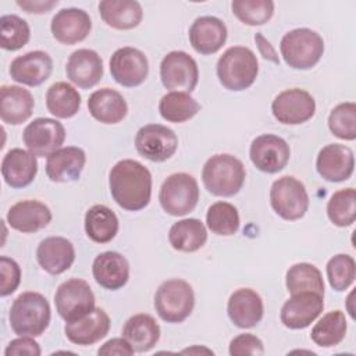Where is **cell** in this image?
Instances as JSON below:
<instances>
[{
	"label": "cell",
	"mask_w": 356,
	"mask_h": 356,
	"mask_svg": "<svg viewBox=\"0 0 356 356\" xmlns=\"http://www.w3.org/2000/svg\"><path fill=\"white\" fill-rule=\"evenodd\" d=\"M67 78L81 89H90L103 78L102 57L92 49H78L65 64Z\"/></svg>",
	"instance_id": "obj_21"
},
{
	"label": "cell",
	"mask_w": 356,
	"mask_h": 356,
	"mask_svg": "<svg viewBox=\"0 0 356 356\" xmlns=\"http://www.w3.org/2000/svg\"><path fill=\"white\" fill-rule=\"evenodd\" d=\"M316 170L321 178L330 182H342L352 177L355 156L350 147L341 143L324 146L316 159Z\"/></svg>",
	"instance_id": "obj_17"
},
{
	"label": "cell",
	"mask_w": 356,
	"mask_h": 356,
	"mask_svg": "<svg viewBox=\"0 0 356 356\" xmlns=\"http://www.w3.org/2000/svg\"><path fill=\"white\" fill-rule=\"evenodd\" d=\"M227 35L225 24L211 15L196 18L189 28V42L192 47L203 56L217 53L224 46Z\"/></svg>",
	"instance_id": "obj_23"
},
{
	"label": "cell",
	"mask_w": 356,
	"mask_h": 356,
	"mask_svg": "<svg viewBox=\"0 0 356 356\" xmlns=\"http://www.w3.org/2000/svg\"><path fill=\"white\" fill-rule=\"evenodd\" d=\"M36 260L46 273L58 275L72 266L75 260L74 245L63 236L44 238L36 249Z\"/></svg>",
	"instance_id": "obj_24"
},
{
	"label": "cell",
	"mask_w": 356,
	"mask_h": 356,
	"mask_svg": "<svg viewBox=\"0 0 356 356\" xmlns=\"http://www.w3.org/2000/svg\"><path fill=\"white\" fill-rule=\"evenodd\" d=\"M327 216L337 227H349L356 218V192L353 188L337 191L327 203Z\"/></svg>",
	"instance_id": "obj_39"
},
{
	"label": "cell",
	"mask_w": 356,
	"mask_h": 356,
	"mask_svg": "<svg viewBox=\"0 0 356 356\" xmlns=\"http://www.w3.org/2000/svg\"><path fill=\"white\" fill-rule=\"evenodd\" d=\"M51 71L53 60L42 50H33L18 56L10 64L11 79L28 86L42 85L49 79Z\"/></svg>",
	"instance_id": "obj_20"
},
{
	"label": "cell",
	"mask_w": 356,
	"mask_h": 356,
	"mask_svg": "<svg viewBox=\"0 0 356 356\" xmlns=\"http://www.w3.org/2000/svg\"><path fill=\"white\" fill-rule=\"evenodd\" d=\"M22 139L32 154L36 157H47L64 143L65 129L64 125L54 118L39 117L25 127Z\"/></svg>",
	"instance_id": "obj_12"
},
{
	"label": "cell",
	"mask_w": 356,
	"mask_h": 356,
	"mask_svg": "<svg viewBox=\"0 0 356 356\" xmlns=\"http://www.w3.org/2000/svg\"><path fill=\"white\" fill-rule=\"evenodd\" d=\"M323 309V295L312 291L292 293L281 307V323L291 330H303L321 314Z\"/></svg>",
	"instance_id": "obj_16"
},
{
	"label": "cell",
	"mask_w": 356,
	"mask_h": 356,
	"mask_svg": "<svg viewBox=\"0 0 356 356\" xmlns=\"http://www.w3.org/2000/svg\"><path fill=\"white\" fill-rule=\"evenodd\" d=\"M168 241L175 250L192 253L204 246L207 229L199 218H184L171 225Z\"/></svg>",
	"instance_id": "obj_33"
},
{
	"label": "cell",
	"mask_w": 356,
	"mask_h": 356,
	"mask_svg": "<svg viewBox=\"0 0 356 356\" xmlns=\"http://www.w3.org/2000/svg\"><path fill=\"white\" fill-rule=\"evenodd\" d=\"M159 200L161 209L174 217L191 213L199 200V185L196 178L186 172L168 175L160 186Z\"/></svg>",
	"instance_id": "obj_7"
},
{
	"label": "cell",
	"mask_w": 356,
	"mask_h": 356,
	"mask_svg": "<svg viewBox=\"0 0 356 356\" xmlns=\"http://www.w3.org/2000/svg\"><path fill=\"white\" fill-rule=\"evenodd\" d=\"M274 118L285 125H298L309 121L316 113L314 97L299 88L286 89L275 96L271 103Z\"/></svg>",
	"instance_id": "obj_13"
},
{
	"label": "cell",
	"mask_w": 356,
	"mask_h": 356,
	"mask_svg": "<svg viewBox=\"0 0 356 356\" xmlns=\"http://www.w3.org/2000/svg\"><path fill=\"white\" fill-rule=\"evenodd\" d=\"M182 353H209V355H213L214 352L211 349H207V348H199V346H193V348H188V349H184Z\"/></svg>",
	"instance_id": "obj_51"
},
{
	"label": "cell",
	"mask_w": 356,
	"mask_h": 356,
	"mask_svg": "<svg viewBox=\"0 0 356 356\" xmlns=\"http://www.w3.org/2000/svg\"><path fill=\"white\" fill-rule=\"evenodd\" d=\"M46 107L57 118H71L81 108V95L72 85L56 82L46 92Z\"/></svg>",
	"instance_id": "obj_35"
},
{
	"label": "cell",
	"mask_w": 356,
	"mask_h": 356,
	"mask_svg": "<svg viewBox=\"0 0 356 356\" xmlns=\"http://www.w3.org/2000/svg\"><path fill=\"white\" fill-rule=\"evenodd\" d=\"M0 295L7 296L15 292L21 282V268L18 263L7 256L0 257Z\"/></svg>",
	"instance_id": "obj_45"
},
{
	"label": "cell",
	"mask_w": 356,
	"mask_h": 356,
	"mask_svg": "<svg viewBox=\"0 0 356 356\" xmlns=\"http://www.w3.org/2000/svg\"><path fill=\"white\" fill-rule=\"evenodd\" d=\"M200 111V104L186 92H170L159 102V113L168 122H185Z\"/></svg>",
	"instance_id": "obj_37"
},
{
	"label": "cell",
	"mask_w": 356,
	"mask_h": 356,
	"mask_svg": "<svg viewBox=\"0 0 356 356\" xmlns=\"http://www.w3.org/2000/svg\"><path fill=\"white\" fill-rule=\"evenodd\" d=\"M54 305L58 316L68 323L95 309V295L85 280L71 278L58 285L54 293Z\"/></svg>",
	"instance_id": "obj_9"
},
{
	"label": "cell",
	"mask_w": 356,
	"mask_h": 356,
	"mask_svg": "<svg viewBox=\"0 0 356 356\" xmlns=\"http://www.w3.org/2000/svg\"><path fill=\"white\" fill-rule=\"evenodd\" d=\"M325 270L331 288L337 292H342L346 291L355 281L356 263L352 256L339 253L328 260Z\"/></svg>",
	"instance_id": "obj_44"
},
{
	"label": "cell",
	"mask_w": 356,
	"mask_h": 356,
	"mask_svg": "<svg viewBox=\"0 0 356 356\" xmlns=\"http://www.w3.org/2000/svg\"><path fill=\"white\" fill-rule=\"evenodd\" d=\"M110 324L108 314L103 309L95 307L81 318L65 323L64 332L70 342L88 346L103 339L108 334Z\"/></svg>",
	"instance_id": "obj_18"
},
{
	"label": "cell",
	"mask_w": 356,
	"mask_h": 356,
	"mask_svg": "<svg viewBox=\"0 0 356 356\" xmlns=\"http://www.w3.org/2000/svg\"><path fill=\"white\" fill-rule=\"evenodd\" d=\"M270 204L281 218L295 221L306 214L309 209V195L303 182L295 177L285 175L273 182Z\"/></svg>",
	"instance_id": "obj_8"
},
{
	"label": "cell",
	"mask_w": 356,
	"mask_h": 356,
	"mask_svg": "<svg viewBox=\"0 0 356 356\" xmlns=\"http://www.w3.org/2000/svg\"><path fill=\"white\" fill-rule=\"evenodd\" d=\"M328 128L331 134L343 140L356 139V104L345 102L335 106L328 115Z\"/></svg>",
	"instance_id": "obj_43"
},
{
	"label": "cell",
	"mask_w": 356,
	"mask_h": 356,
	"mask_svg": "<svg viewBox=\"0 0 356 356\" xmlns=\"http://www.w3.org/2000/svg\"><path fill=\"white\" fill-rule=\"evenodd\" d=\"M231 356H243V355H263L264 345L260 338L253 334H239L229 342L228 349Z\"/></svg>",
	"instance_id": "obj_46"
},
{
	"label": "cell",
	"mask_w": 356,
	"mask_h": 356,
	"mask_svg": "<svg viewBox=\"0 0 356 356\" xmlns=\"http://www.w3.org/2000/svg\"><path fill=\"white\" fill-rule=\"evenodd\" d=\"M54 39L63 44H75L88 38L92 29V21L82 8H63L54 14L50 24Z\"/></svg>",
	"instance_id": "obj_19"
},
{
	"label": "cell",
	"mask_w": 356,
	"mask_h": 356,
	"mask_svg": "<svg viewBox=\"0 0 356 356\" xmlns=\"http://www.w3.org/2000/svg\"><path fill=\"white\" fill-rule=\"evenodd\" d=\"M51 317L47 299L39 292L18 295L8 313L10 327L18 337H39L49 327Z\"/></svg>",
	"instance_id": "obj_2"
},
{
	"label": "cell",
	"mask_w": 356,
	"mask_h": 356,
	"mask_svg": "<svg viewBox=\"0 0 356 356\" xmlns=\"http://www.w3.org/2000/svg\"><path fill=\"white\" fill-rule=\"evenodd\" d=\"M232 14L245 25L256 26L268 22L274 14V1L271 0H234L231 3Z\"/></svg>",
	"instance_id": "obj_42"
},
{
	"label": "cell",
	"mask_w": 356,
	"mask_h": 356,
	"mask_svg": "<svg viewBox=\"0 0 356 356\" xmlns=\"http://www.w3.org/2000/svg\"><path fill=\"white\" fill-rule=\"evenodd\" d=\"M40 353V346L36 341L32 339V337H19L17 339H13L4 350L6 356H39Z\"/></svg>",
	"instance_id": "obj_47"
},
{
	"label": "cell",
	"mask_w": 356,
	"mask_h": 356,
	"mask_svg": "<svg viewBox=\"0 0 356 356\" xmlns=\"http://www.w3.org/2000/svg\"><path fill=\"white\" fill-rule=\"evenodd\" d=\"M227 313L234 325L239 328H252L263 318V299L250 288H239L231 293Z\"/></svg>",
	"instance_id": "obj_22"
},
{
	"label": "cell",
	"mask_w": 356,
	"mask_h": 356,
	"mask_svg": "<svg viewBox=\"0 0 356 356\" xmlns=\"http://www.w3.org/2000/svg\"><path fill=\"white\" fill-rule=\"evenodd\" d=\"M160 79L163 86L171 92L191 93L199 81L197 64L185 51H170L161 60Z\"/></svg>",
	"instance_id": "obj_10"
},
{
	"label": "cell",
	"mask_w": 356,
	"mask_h": 356,
	"mask_svg": "<svg viewBox=\"0 0 356 356\" xmlns=\"http://www.w3.org/2000/svg\"><path fill=\"white\" fill-rule=\"evenodd\" d=\"M57 4V0H17V6L29 14L49 13Z\"/></svg>",
	"instance_id": "obj_49"
},
{
	"label": "cell",
	"mask_w": 356,
	"mask_h": 356,
	"mask_svg": "<svg viewBox=\"0 0 356 356\" xmlns=\"http://www.w3.org/2000/svg\"><path fill=\"white\" fill-rule=\"evenodd\" d=\"M85 232L96 243L110 242L118 232L115 213L104 204L92 206L85 214Z\"/></svg>",
	"instance_id": "obj_34"
},
{
	"label": "cell",
	"mask_w": 356,
	"mask_h": 356,
	"mask_svg": "<svg viewBox=\"0 0 356 356\" xmlns=\"http://www.w3.org/2000/svg\"><path fill=\"white\" fill-rule=\"evenodd\" d=\"M99 13L108 26L120 31L136 28L143 18L142 6L135 0H103Z\"/></svg>",
	"instance_id": "obj_31"
},
{
	"label": "cell",
	"mask_w": 356,
	"mask_h": 356,
	"mask_svg": "<svg viewBox=\"0 0 356 356\" xmlns=\"http://www.w3.org/2000/svg\"><path fill=\"white\" fill-rule=\"evenodd\" d=\"M35 100L28 89L17 85H3L0 88V118L10 125L25 122L33 111Z\"/></svg>",
	"instance_id": "obj_29"
},
{
	"label": "cell",
	"mask_w": 356,
	"mask_h": 356,
	"mask_svg": "<svg viewBox=\"0 0 356 356\" xmlns=\"http://www.w3.org/2000/svg\"><path fill=\"white\" fill-rule=\"evenodd\" d=\"M51 221L50 209L39 200H21L10 207L7 213L8 225L19 232L31 234L49 225Z\"/></svg>",
	"instance_id": "obj_28"
},
{
	"label": "cell",
	"mask_w": 356,
	"mask_h": 356,
	"mask_svg": "<svg viewBox=\"0 0 356 356\" xmlns=\"http://www.w3.org/2000/svg\"><path fill=\"white\" fill-rule=\"evenodd\" d=\"M110 74L118 85L125 88L139 86L149 74L147 57L136 47L117 49L110 58Z\"/></svg>",
	"instance_id": "obj_15"
},
{
	"label": "cell",
	"mask_w": 356,
	"mask_h": 356,
	"mask_svg": "<svg viewBox=\"0 0 356 356\" xmlns=\"http://www.w3.org/2000/svg\"><path fill=\"white\" fill-rule=\"evenodd\" d=\"M36 172V156L32 154L29 150L15 147L8 150L3 157L1 175L4 178V182L14 189L28 186L35 179Z\"/></svg>",
	"instance_id": "obj_27"
},
{
	"label": "cell",
	"mask_w": 356,
	"mask_h": 356,
	"mask_svg": "<svg viewBox=\"0 0 356 356\" xmlns=\"http://www.w3.org/2000/svg\"><path fill=\"white\" fill-rule=\"evenodd\" d=\"M92 273L95 281L102 288L117 291L129 280V263L118 252H103L93 260Z\"/></svg>",
	"instance_id": "obj_25"
},
{
	"label": "cell",
	"mask_w": 356,
	"mask_h": 356,
	"mask_svg": "<svg viewBox=\"0 0 356 356\" xmlns=\"http://www.w3.org/2000/svg\"><path fill=\"white\" fill-rule=\"evenodd\" d=\"M246 178V171L239 159L232 154L211 156L203 165L202 181L214 196L229 197L236 195Z\"/></svg>",
	"instance_id": "obj_3"
},
{
	"label": "cell",
	"mask_w": 356,
	"mask_h": 356,
	"mask_svg": "<svg viewBox=\"0 0 356 356\" xmlns=\"http://www.w3.org/2000/svg\"><path fill=\"white\" fill-rule=\"evenodd\" d=\"M206 224L213 234L229 236L239 228V213L228 202H216L207 209Z\"/></svg>",
	"instance_id": "obj_40"
},
{
	"label": "cell",
	"mask_w": 356,
	"mask_h": 356,
	"mask_svg": "<svg viewBox=\"0 0 356 356\" xmlns=\"http://www.w3.org/2000/svg\"><path fill=\"white\" fill-rule=\"evenodd\" d=\"M86 154L81 147H60L47 156L46 174L53 182L76 181L85 167Z\"/></svg>",
	"instance_id": "obj_26"
},
{
	"label": "cell",
	"mask_w": 356,
	"mask_h": 356,
	"mask_svg": "<svg viewBox=\"0 0 356 356\" xmlns=\"http://www.w3.org/2000/svg\"><path fill=\"white\" fill-rule=\"evenodd\" d=\"M138 153L154 163H161L174 156L178 147L175 132L161 124H147L142 127L135 136Z\"/></svg>",
	"instance_id": "obj_11"
},
{
	"label": "cell",
	"mask_w": 356,
	"mask_h": 356,
	"mask_svg": "<svg viewBox=\"0 0 356 356\" xmlns=\"http://www.w3.org/2000/svg\"><path fill=\"white\" fill-rule=\"evenodd\" d=\"M280 50L284 61L291 68L310 70L323 57L324 40L309 28H296L282 36Z\"/></svg>",
	"instance_id": "obj_5"
},
{
	"label": "cell",
	"mask_w": 356,
	"mask_h": 356,
	"mask_svg": "<svg viewBox=\"0 0 356 356\" xmlns=\"http://www.w3.org/2000/svg\"><path fill=\"white\" fill-rule=\"evenodd\" d=\"M134 352H135L134 348L124 337L122 338H111L97 349V355H102V356H113V355L129 356Z\"/></svg>",
	"instance_id": "obj_48"
},
{
	"label": "cell",
	"mask_w": 356,
	"mask_h": 356,
	"mask_svg": "<svg viewBox=\"0 0 356 356\" xmlns=\"http://www.w3.org/2000/svg\"><path fill=\"white\" fill-rule=\"evenodd\" d=\"M31 38V29L25 19L15 14L1 15L0 18V46L4 50L22 49Z\"/></svg>",
	"instance_id": "obj_41"
},
{
	"label": "cell",
	"mask_w": 356,
	"mask_h": 356,
	"mask_svg": "<svg viewBox=\"0 0 356 356\" xmlns=\"http://www.w3.org/2000/svg\"><path fill=\"white\" fill-rule=\"evenodd\" d=\"M122 337L131 343L135 352H149L160 339V327L154 317L139 313L125 321Z\"/></svg>",
	"instance_id": "obj_32"
},
{
	"label": "cell",
	"mask_w": 356,
	"mask_h": 356,
	"mask_svg": "<svg viewBox=\"0 0 356 356\" xmlns=\"http://www.w3.org/2000/svg\"><path fill=\"white\" fill-rule=\"evenodd\" d=\"M88 110L102 124H118L125 118L128 104L120 92L111 88H102L89 96Z\"/></svg>",
	"instance_id": "obj_30"
},
{
	"label": "cell",
	"mask_w": 356,
	"mask_h": 356,
	"mask_svg": "<svg viewBox=\"0 0 356 356\" xmlns=\"http://www.w3.org/2000/svg\"><path fill=\"white\" fill-rule=\"evenodd\" d=\"M285 285L288 292L312 291L324 296V281L320 270L310 263H296L286 271Z\"/></svg>",
	"instance_id": "obj_38"
},
{
	"label": "cell",
	"mask_w": 356,
	"mask_h": 356,
	"mask_svg": "<svg viewBox=\"0 0 356 356\" xmlns=\"http://www.w3.org/2000/svg\"><path fill=\"white\" fill-rule=\"evenodd\" d=\"M249 157L259 171L275 174L286 167L291 157V149L281 136L264 134L252 140Z\"/></svg>",
	"instance_id": "obj_14"
},
{
	"label": "cell",
	"mask_w": 356,
	"mask_h": 356,
	"mask_svg": "<svg viewBox=\"0 0 356 356\" xmlns=\"http://www.w3.org/2000/svg\"><path fill=\"white\" fill-rule=\"evenodd\" d=\"M220 83L234 92L245 90L253 85L259 74V61L249 47L232 46L217 61Z\"/></svg>",
	"instance_id": "obj_4"
},
{
	"label": "cell",
	"mask_w": 356,
	"mask_h": 356,
	"mask_svg": "<svg viewBox=\"0 0 356 356\" xmlns=\"http://www.w3.org/2000/svg\"><path fill=\"white\" fill-rule=\"evenodd\" d=\"M195 307L192 286L179 278L164 281L156 291L154 309L161 320L177 324L186 320Z\"/></svg>",
	"instance_id": "obj_6"
},
{
	"label": "cell",
	"mask_w": 356,
	"mask_h": 356,
	"mask_svg": "<svg viewBox=\"0 0 356 356\" xmlns=\"http://www.w3.org/2000/svg\"><path fill=\"white\" fill-rule=\"evenodd\" d=\"M114 202L128 211L145 209L152 196V174L139 161L125 159L114 164L108 174Z\"/></svg>",
	"instance_id": "obj_1"
},
{
	"label": "cell",
	"mask_w": 356,
	"mask_h": 356,
	"mask_svg": "<svg viewBox=\"0 0 356 356\" xmlns=\"http://www.w3.org/2000/svg\"><path fill=\"white\" fill-rule=\"evenodd\" d=\"M348 324L345 314L341 310H332L324 314L312 328V341L321 348L339 345L346 335Z\"/></svg>",
	"instance_id": "obj_36"
},
{
	"label": "cell",
	"mask_w": 356,
	"mask_h": 356,
	"mask_svg": "<svg viewBox=\"0 0 356 356\" xmlns=\"http://www.w3.org/2000/svg\"><path fill=\"white\" fill-rule=\"evenodd\" d=\"M254 42H256V46L259 49V53L261 54L263 58L274 63V64H280V58H278V54L275 51V49L273 47V44L263 36L261 32H257L254 35Z\"/></svg>",
	"instance_id": "obj_50"
}]
</instances>
